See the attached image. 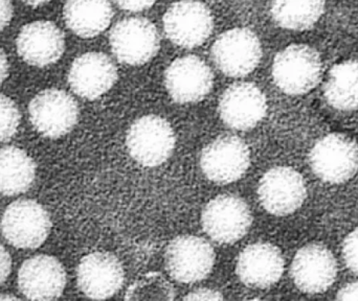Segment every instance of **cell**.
<instances>
[{"label":"cell","mask_w":358,"mask_h":301,"mask_svg":"<svg viewBox=\"0 0 358 301\" xmlns=\"http://www.w3.org/2000/svg\"><path fill=\"white\" fill-rule=\"evenodd\" d=\"M324 12V0H275L271 14L280 27L304 31L313 27Z\"/></svg>","instance_id":"obj_24"},{"label":"cell","mask_w":358,"mask_h":301,"mask_svg":"<svg viewBox=\"0 0 358 301\" xmlns=\"http://www.w3.org/2000/svg\"><path fill=\"white\" fill-rule=\"evenodd\" d=\"M310 164L324 181L345 182L357 172V145L348 136L330 134L322 138L311 151Z\"/></svg>","instance_id":"obj_12"},{"label":"cell","mask_w":358,"mask_h":301,"mask_svg":"<svg viewBox=\"0 0 358 301\" xmlns=\"http://www.w3.org/2000/svg\"><path fill=\"white\" fill-rule=\"evenodd\" d=\"M216 254L202 237L181 235L170 242L166 249L165 265L172 279L193 284L206 279L214 268Z\"/></svg>","instance_id":"obj_6"},{"label":"cell","mask_w":358,"mask_h":301,"mask_svg":"<svg viewBox=\"0 0 358 301\" xmlns=\"http://www.w3.org/2000/svg\"><path fill=\"white\" fill-rule=\"evenodd\" d=\"M29 113L34 128L52 140L69 134L79 119V108L73 96L56 88L39 92L29 103Z\"/></svg>","instance_id":"obj_8"},{"label":"cell","mask_w":358,"mask_h":301,"mask_svg":"<svg viewBox=\"0 0 358 301\" xmlns=\"http://www.w3.org/2000/svg\"><path fill=\"white\" fill-rule=\"evenodd\" d=\"M21 1L24 2L27 6L37 8V6H43V4L48 3L52 0H21Z\"/></svg>","instance_id":"obj_34"},{"label":"cell","mask_w":358,"mask_h":301,"mask_svg":"<svg viewBox=\"0 0 358 301\" xmlns=\"http://www.w3.org/2000/svg\"><path fill=\"white\" fill-rule=\"evenodd\" d=\"M340 300H358V283L350 284L343 288L338 294Z\"/></svg>","instance_id":"obj_32"},{"label":"cell","mask_w":358,"mask_h":301,"mask_svg":"<svg viewBox=\"0 0 358 301\" xmlns=\"http://www.w3.org/2000/svg\"><path fill=\"white\" fill-rule=\"evenodd\" d=\"M20 112L12 98L0 94V142H8L18 131Z\"/></svg>","instance_id":"obj_26"},{"label":"cell","mask_w":358,"mask_h":301,"mask_svg":"<svg viewBox=\"0 0 358 301\" xmlns=\"http://www.w3.org/2000/svg\"><path fill=\"white\" fill-rule=\"evenodd\" d=\"M36 178L33 158L22 149H0V195L15 196L31 189Z\"/></svg>","instance_id":"obj_22"},{"label":"cell","mask_w":358,"mask_h":301,"mask_svg":"<svg viewBox=\"0 0 358 301\" xmlns=\"http://www.w3.org/2000/svg\"><path fill=\"white\" fill-rule=\"evenodd\" d=\"M117 81V67L103 52H90L78 57L69 73L73 91L90 101L108 92Z\"/></svg>","instance_id":"obj_18"},{"label":"cell","mask_w":358,"mask_h":301,"mask_svg":"<svg viewBox=\"0 0 358 301\" xmlns=\"http://www.w3.org/2000/svg\"><path fill=\"white\" fill-rule=\"evenodd\" d=\"M336 272L334 256L320 244H310L299 250L292 265L294 284L306 293L326 291L336 281Z\"/></svg>","instance_id":"obj_19"},{"label":"cell","mask_w":358,"mask_h":301,"mask_svg":"<svg viewBox=\"0 0 358 301\" xmlns=\"http://www.w3.org/2000/svg\"><path fill=\"white\" fill-rule=\"evenodd\" d=\"M218 110L225 125L231 129L248 131L266 115V98L255 84L236 83L223 92Z\"/></svg>","instance_id":"obj_13"},{"label":"cell","mask_w":358,"mask_h":301,"mask_svg":"<svg viewBox=\"0 0 358 301\" xmlns=\"http://www.w3.org/2000/svg\"><path fill=\"white\" fill-rule=\"evenodd\" d=\"M258 196L269 214L288 216L299 210L306 198L304 179L294 168L277 166L261 179Z\"/></svg>","instance_id":"obj_11"},{"label":"cell","mask_w":358,"mask_h":301,"mask_svg":"<svg viewBox=\"0 0 358 301\" xmlns=\"http://www.w3.org/2000/svg\"><path fill=\"white\" fill-rule=\"evenodd\" d=\"M125 273L117 256L109 252H92L78 266V286L92 300L113 298L124 284Z\"/></svg>","instance_id":"obj_14"},{"label":"cell","mask_w":358,"mask_h":301,"mask_svg":"<svg viewBox=\"0 0 358 301\" xmlns=\"http://www.w3.org/2000/svg\"><path fill=\"white\" fill-rule=\"evenodd\" d=\"M16 47L19 56L27 64L48 66L58 62L64 54V34L52 21H34L19 31Z\"/></svg>","instance_id":"obj_16"},{"label":"cell","mask_w":358,"mask_h":301,"mask_svg":"<svg viewBox=\"0 0 358 301\" xmlns=\"http://www.w3.org/2000/svg\"><path fill=\"white\" fill-rule=\"evenodd\" d=\"M176 138L169 122L157 115L136 119L128 131L126 145L141 166L155 168L165 163L176 149Z\"/></svg>","instance_id":"obj_1"},{"label":"cell","mask_w":358,"mask_h":301,"mask_svg":"<svg viewBox=\"0 0 358 301\" xmlns=\"http://www.w3.org/2000/svg\"><path fill=\"white\" fill-rule=\"evenodd\" d=\"M18 300L16 296L10 295V294H0V300Z\"/></svg>","instance_id":"obj_35"},{"label":"cell","mask_w":358,"mask_h":301,"mask_svg":"<svg viewBox=\"0 0 358 301\" xmlns=\"http://www.w3.org/2000/svg\"><path fill=\"white\" fill-rule=\"evenodd\" d=\"M165 84L179 104L200 102L214 85V75L204 61L196 56L176 59L165 73Z\"/></svg>","instance_id":"obj_15"},{"label":"cell","mask_w":358,"mask_h":301,"mask_svg":"<svg viewBox=\"0 0 358 301\" xmlns=\"http://www.w3.org/2000/svg\"><path fill=\"white\" fill-rule=\"evenodd\" d=\"M129 300H173L176 290L159 273H149L131 286L126 293Z\"/></svg>","instance_id":"obj_25"},{"label":"cell","mask_w":358,"mask_h":301,"mask_svg":"<svg viewBox=\"0 0 358 301\" xmlns=\"http://www.w3.org/2000/svg\"><path fill=\"white\" fill-rule=\"evenodd\" d=\"M252 216L246 202L235 195H220L210 200L201 214L202 228L219 244H234L245 237Z\"/></svg>","instance_id":"obj_4"},{"label":"cell","mask_w":358,"mask_h":301,"mask_svg":"<svg viewBox=\"0 0 358 301\" xmlns=\"http://www.w3.org/2000/svg\"><path fill=\"white\" fill-rule=\"evenodd\" d=\"M343 254L349 268L358 273V228L347 237L343 248Z\"/></svg>","instance_id":"obj_27"},{"label":"cell","mask_w":358,"mask_h":301,"mask_svg":"<svg viewBox=\"0 0 358 301\" xmlns=\"http://www.w3.org/2000/svg\"><path fill=\"white\" fill-rule=\"evenodd\" d=\"M52 220L48 210L35 200L21 199L6 207L1 231L6 241L20 249H35L48 239Z\"/></svg>","instance_id":"obj_2"},{"label":"cell","mask_w":358,"mask_h":301,"mask_svg":"<svg viewBox=\"0 0 358 301\" xmlns=\"http://www.w3.org/2000/svg\"><path fill=\"white\" fill-rule=\"evenodd\" d=\"M63 17L73 34L81 38H94L109 27L113 10L108 0H67Z\"/></svg>","instance_id":"obj_21"},{"label":"cell","mask_w":358,"mask_h":301,"mask_svg":"<svg viewBox=\"0 0 358 301\" xmlns=\"http://www.w3.org/2000/svg\"><path fill=\"white\" fill-rule=\"evenodd\" d=\"M222 294L216 290L208 289V288H200L187 294L185 300H223Z\"/></svg>","instance_id":"obj_28"},{"label":"cell","mask_w":358,"mask_h":301,"mask_svg":"<svg viewBox=\"0 0 358 301\" xmlns=\"http://www.w3.org/2000/svg\"><path fill=\"white\" fill-rule=\"evenodd\" d=\"M284 271V260L279 248L269 243L248 246L240 254L236 272L248 287H271L280 281Z\"/></svg>","instance_id":"obj_20"},{"label":"cell","mask_w":358,"mask_h":301,"mask_svg":"<svg viewBox=\"0 0 358 301\" xmlns=\"http://www.w3.org/2000/svg\"><path fill=\"white\" fill-rule=\"evenodd\" d=\"M109 41L117 60L132 66H141L152 60L161 46L157 27L145 18L120 21L111 29Z\"/></svg>","instance_id":"obj_5"},{"label":"cell","mask_w":358,"mask_h":301,"mask_svg":"<svg viewBox=\"0 0 358 301\" xmlns=\"http://www.w3.org/2000/svg\"><path fill=\"white\" fill-rule=\"evenodd\" d=\"M319 54L304 44H294L280 52L273 64V78L278 87L287 94H304L321 79Z\"/></svg>","instance_id":"obj_3"},{"label":"cell","mask_w":358,"mask_h":301,"mask_svg":"<svg viewBox=\"0 0 358 301\" xmlns=\"http://www.w3.org/2000/svg\"><path fill=\"white\" fill-rule=\"evenodd\" d=\"M8 69H10V65H8V57H6V52L0 48V85L8 78Z\"/></svg>","instance_id":"obj_33"},{"label":"cell","mask_w":358,"mask_h":301,"mask_svg":"<svg viewBox=\"0 0 358 301\" xmlns=\"http://www.w3.org/2000/svg\"><path fill=\"white\" fill-rule=\"evenodd\" d=\"M166 35L176 45L194 48L208 39L214 19L210 8L196 0L176 2L163 19Z\"/></svg>","instance_id":"obj_10"},{"label":"cell","mask_w":358,"mask_h":301,"mask_svg":"<svg viewBox=\"0 0 358 301\" xmlns=\"http://www.w3.org/2000/svg\"><path fill=\"white\" fill-rule=\"evenodd\" d=\"M250 164V151L242 138L219 136L202 150L200 166L206 178L229 184L242 178Z\"/></svg>","instance_id":"obj_9"},{"label":"cell","mask_w":358,"mask_h":301,"mask_svg":"<svg viewBox=\"0 0 358 301\" xmlns=\"http://www.w3.org/2000/svg\"><path fill=\"white\" fill-rule=\"evenodd\" d=\"M65 286L64 267L54 256H34L25 260L19 269V290L27 300H57L62 295Z\"/></svg>","instance_id":"obj_17"},{"label":"cell","mask_w":358,"mask_h":301,"mask_svg":"<svg viewBox=\"0 0 358 301\" xmlns=\"http://www.w3.org/2000/svg\"><path fill=\"white\" fill-rule=\"evenodd\" d=\"M262 57L260 40L245 27L233 29L219 36L212 46V58L219 71L231 78L250 75Z\"/></svg>","instance_id":"obj_7"},{"label":"cell","mask_w":358,"mask_h":301,"mask_svg":"<svg viewBox=\"0 0 358 301\" xmlns=\"http://www.w3.org/2000/svg\"><path fill=\"white\" fill-rule=\"evenodd\" d=\"M120 8L131 12H140L151 8L157 0H115Z\"/></svg>","instance_id":"obj_29"},{"label":"cell","mask_w":358,"mask_h":301,"mask_svg":"<svg viewBox=\"0 0 358 301\" xmlns=\"http://www.w3.org/2000/svg\"><path fill=\"white\" fill-rule=\"evenodd\" d=\"M13 18V4L10 0H0V31H3Z\"/></svg>","instance_id":"obj_31"},{"label":"cell","mask_w":358,"mask_h":301,"mask_svg":"<svg viewBox=\"0 0 358 301\" xmlns=\"http://www.w3.org/2000/svg\"><path fill=\"white\" fill-rule=\"evenodd\" d=\"M325 96L331 106L341 110L358 108V62L348 61L330 71Z\"/></svg>","instance_id":"obj_23"},{"label":"cell","mask_w":358,"mask_h":301,"mask_svg":"<svg viewBox=\"0 0 358 301\" xmlns=\"http://www.w3.org/2000/svg\"><path fill=\"white\" fill-rule=\"evenodd\" d=\"M12 270V260L10 254L0 244V285L8 279Z\"/></svg>","instance_id":"obj_30"}]
</instances>
